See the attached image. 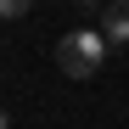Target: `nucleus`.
<instances>
[{"instance_id": "f03ea898", "label": "nucleus", "mask_w": 129, "mask_h": 129, "mask_svg": "<svg viewBox=\"0 0 129 129\" xmlns=\"http://www.w3.org/2000/svg\"><path fill=\"white\" fill-rule=\"evenodd\" d=\"M95 34L107 39V51H112V45H129V0L101 6V28H95Z\"/></svg>"}, {"instance_id": "20e7f679", "label": "nucleus", "mask_w": 129, "mask_h": 129, "mask_svg": "<svg viewBox=\"0 0 129 129\" xmlns=\"http://www.w3.org/2000/svg\"><path fill=\"white\" fill-rule=\"evenodd\" d=\"M0 129H11V118H6V107H0Z\"/></svg>"}, {"instance_id": "7ed1b4c3", "label": "nucleus", "mask_w": 129, "mask_h": 129, "mask_svg": "<svg viewBox=\"0 0 129 129\" xmlns=\"http://www.w3.org/2000/svg\"><path fill=\"white\" fill-rule=\"evenodd\" d=\"M34 0H0V23H17V17H28Z\"/></svg>"}, {"instance_id": "f257e3e1", "label": "nucleus", "mask_w": 129, "mask_h": 129, "mask_svg": "<svg viewBox=\"0 0 129 129\" xmlns=\"http://www.w3.org/2000/svg\"><path fill=\"white\" fill-rule=\"evenodd\" d=\"M101 62H107V39H101L95 28H73V34L56 45V68L68 73V79H95Z\"/></svg>"}]
</instances>
